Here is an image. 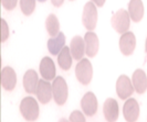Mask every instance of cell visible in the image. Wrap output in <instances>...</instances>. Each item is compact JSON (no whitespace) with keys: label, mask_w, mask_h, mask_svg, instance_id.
Wrapping results in <instances>:
<instances>
[{"label":"cell","mask_w":147,"mask_h":122,"mask_svg":"<svg viewBox=\"0 0 147 122\" xmlns=\"http://www.w3.org/2000/svg\"><path fill=\"white\" fill-rule=\"evenodd\" d=\"M76 79L82 85H88L93 77V67L88 58H82L75 67Z\"/></svg>","instance_id":"cell-3"},{"label":"cell","mask_w":147,"mask_h":122,"mask_svg":"<svg viewBox=\"0 0 147 122\" xmlns=\"http://www.w3.org/2000/svg\"><path fill=\"white\" fill-rule=\"evenodd\" d=\"M71 45H70V52L74 59L81 61L83 58V55L85 54V44H84V39H82L80 35H75L71 40Z\"/></svg>","instance_id":"cell-17"},{"label":"cell","mask_w":147,"mask_h":122,"mask_svg":"<svg viewBox=\"0 0 147 122\" xmlns=\"http://www.w3.org/2000/svg\"><path fill=\"white\" fill-rule=\"evenodd\" d=\"M84 44H85V54L88 57H94L100 47V41L98 37L94 32L88 31L84 35Z\"/></svg>","instance_id":"cell-12"},{"label":"cell","mask_w":147,"mask_h":122,"mask_svg":"<svg viewBox=\"0 0 147 122\" xmlns=\"http://www.w3.org/2000/svg\"><path fill=\"white\" fill-rule=\"evenodd\" d=\"M69 122H86V121H85L84 113L81 112V111H79V110H75V111H73L70 115Z\"/></svg>","instance_id":"cell-24"},{"label":"cell","mask_w":147,"mask_h":122,"mask_svg":"<svg viewBox=\"0 0 147 122\" xmlns=\"http://www.w3.org/2000/svg\"><path fill=\"white\" fill-rule=\"evenodd\" d=\"M58 64L63 71H69L72 66V55L70 49L64 46L58 54Z\"/></svg>","instance_id":"cell-20"},{"label":"cell","mask_w":147,"mask_h":122,"mask_svg":"<svg viewBox=\"0 0 147 122\" xmlns=\"http://www.w3.org/2000/svg\"><path fill=\"white\" fill-rule=\"evenodd\" d=\"M103 115L107 122H116L118 119V103L113 98H109L104 101Z\"/></svg>","instance_id":"cell-13"},{"label":"cell","mask_w":147,"mask_h":122,"mask_svg":"<svg viewBox=\"0 0 147 122\" xmlns=\"http://www.w3.org/2000/svg\"><path fill=\"white\" fill-rule=\"evenodd\" d=\"M9 37V27L5 19H0V40L1 42H6Z\"/></svg>","instance_id":"cell-23"},{"label":"cell","mask_w":147,"mask_h":122,"mask_svg":"<svg viewBox=\"0 0 147 122\" xmlns=\"http://www.w3.org/2000/svg\"><path fill=\"white\" fill-rule=\"evenodd\" d=\"M1 85L7 91H12L17 85V74L12 67L7 66L1 71Z\"/></svg>","instance_id":"cell-10"},{"label":"cell","mask_w":147,"mask_h":122,"mask_svg":"<svg viewBox=\"0 0 147 122\" xmlns=\"http://www.w3.org/2000/svg\"><path fill=\"white\" fill-rule=\"evenodd\" d=\"M20 112L22 117L29 122L36 121L39 118L40 109L38 101L33 97H26L20 102Z\"/></svg>","instance_id":"cell-1"},{"label":"cell","mask_w":147,"mask_h":122,"mask_svg":"<svg viewBox=\"0 0 147 122\" xmlns=\"http://www.w3.org/2000/svg\"><path fill=\"white\" fill-rule=\"evenodd\" d=\"M97 98L95 97V95L91 91L86 93L81 100V108L83 113L88 117H93L97 111Z\"/></svg>","instance_id":"cell-9"},{"label":"cell","mask_w":147,"mask_h":122,"mask_svg":"<svg viewBox=\"0 0 147 122\" xmlns=\"http://www.w3.org/2000/svg\"><path fill=\"white\" fill-rule=\"evenodd\" d=\"M132 85L137 93H144L147 90V76L143 69H136L133 73Z\"/></svg>","instance_id":"cell-15"},{"label":"cell","mask_w":147,"mask_h":122,"mask_svg":"<svg viewBox=\"0 0 147 122\" xmlns=\"http://www.w3.org/2000/svg\"><path fill=\"white\" fill-rule=\"evenodd\" d=\"M136 47V37L133 32H125L123 33L119 39V50L123 55L129 56L132 55Z\"/></svg>","instance_id":"cell-8"},{"label":"cell","mask_w":147,"mask_h":122,"mask_svg":"<svg viewBox=\"0 0 147 122\" xmlns=\"http://www.w3.org/2000/svg\"><path fill=\"white\" fill-rule=\"evenodd\" d=\"M123 115L127 122H136L140 117V105L136 99L128 98L123 106Z\"/></svg>","instance_id":"cell-7"},{"label":"cell","mask_w":147,"mask_h":122,"mask_svg":"<svg viewBox=\"0 0 147 122\" xmlns=\"http://www.w3.org/2000/svg\"><path fill=\"white\" fill-rule=\"evenodd\" d=\"M38 1H40V2H45L47 0H38Z\"/></svg>","instance_id":"cell-30"},{"label":"cell","mask_w":147,"mask_h":122,"mask_svg":"<svg viewBox=\"0 0 147 122\" xmlns=\"http://www.w3.org/2000/svg\"><path fill=\"white\" fill-rule=\"evenodd\" d=\"M91 1H92L95 6H97V7H103L106 0H91Z\"/></svg>","instance_id":"cell-26"},{"label":"cell","mask_w":147,"mask_h":122,"mask_svg":"<svg viewBox=\"0 0 147 122\" xmlns=\"http://www.w3.org/2000/svg\"><path fill=\"white\" fill-rule=\"evenodd\" d=\"M65 44V35L63 32H59L55 36L51 37L48 41V50L52 55H58L60 51L64 47Z\"/></svg>","instance_id":"cell-19"},{"label":"cell","mask_w":147,"mask_h":122,"mask_svg":"<svg viewBox=\"0 0 147 122\" xmlns=\"http://www.w3.org/2000/svg\"><path fill=\"white\" fill-rule=\"evenodd\" d=\"M59 122H69V120H66V119H64V118H62V119H60Z\"/></svg>","instance_id":"cell-28"},{"label":"cell","mask_w":147,"mask_h":122,"mask_svg":"<svg viewBox=\"0 0 147 122\" xmlns=\"http://www.w3.org/2000/svg\"><path fill=\"white\" fill-rule=\"evenodd\" d=\"M67 96H69V90L65 79L61 76L55 77L52 84V97L55 103L59 106H63L67 100Z\"/></svg>","instance_id":"cell-2"},{"label":"cell","mask_w":147,"mask_h":122,"mask_svg":"<svg viewBox=\"0 0 147 122\" xmlns=\"http://www.w3.org/2000/svg\"><path fill=\"white\" fill-rule=\"evenodd\" d=\"M1 3L6 10L11 11L16 8L17 3H18V0H1Z\"/></svg>","instance_id":"cell-25"},{"label":"cell","mask_w":147,"mask_h":122,"mask_svg":"<svg viewBox=\"0 0 147 122\" xmlns=\"http://www.w3.org/2000/svg\"><path fill=\"white\" fill-rule=\"evenodd\" d=\"M134 87L132 85V80L126 75H121L116 81V93L121 99H128L133 95Z\"/></svg>","instance_id":"cell-6"},{"label":"cell","mask_w":147,"mask_h":122,"mask_svg":"<svg viewBox=\"0 0 147 122\" xmlns=\"http://www.w3.org/2000/svg\"><path fill=\"white\" fill-rule=\"evenodd\" d=\"M145 50H146V53H147V39H146V43H145Z\"/></svg>","instance_id":"cell-29"},{"label":"cell","mask_w":147,"mask_h":122,"mask_svg":"<svg viewBox=\"0 0 147 122\" xmlns=\"http://www.w3.org/2000/svg\"><path fill=\"white\" fill-rule=\"evenodd\" d=\"M128 15L134 22H140L144 17V5L142 0H131L128 3Z\"/></svg>","instance_id":"cell-18"},{"label":"cell","mask_w":147,"mask_h":122,"mask_svg":"<svg viewBox=\"0 0 147 122\" xmlns=\"http://www.w3.org/2000/svg\"><path fill=\"white\" fill-rule=\"evenodd\" d=\"M20 9L24 15H32L36 9V0H20Z\"/></svg>","instance_id":"cell-22"},{"label":"cell","mask_w":147,"mask_h":122,"mask_svg":"<svg viewBox=\"0 0 147 122\" xmlns=\"http://www.w3.org/2000/svg\"><path fill=\"white\" fill-rule=\"evenodd\" d=\"M112 27L117 33H125L129 29V24H131V18L128 12L124 9H119L118 11L115 12V15L112 17Z\"/></svg>","instance_id":"cell-5"},{"label":"cell","mask_w":147,"mask_h":122,"mask_svg":"<svg viewBox=\"0 0 147 122\" xmlns=\"http://www.w3.org/2000/svg\"><path fill=\"white\" fill-rule=\"evenodd\" d=\"M39 76L36 71L29 69L23 75V88L28 93H36L38 84H39Z\"/></svg>","instance_id":"cell-16"},{"label":"cell","mask_w":147,"mask_h":122,"mask_svg":"<svg viewBox=\"0 0 147 122\" xmlns=\"http://www.w3.org/2000/svg\"><path fill=\"white\" fill-rule=\"evenodd\" d=\"M45 28L47 31L49 33V35H51V37L55 36L60 32V22L57 18V15L51 13L49 15V17L45 20Z\"/></svg>","instance_id":"cell-21"},{"label":"cell","mask_w":147,"mask_h":122,"mask_svg":"<svg viewBox=\"0 0 147 122\" xmlns=\"http://www.w3.org/2000/svg\"><path fill=\"white\" fill-rule=\"evenodd\" d=\"M36 95H37L38 100L41 103L45 105L50 102V100L52 99V85L50 84V81L40 79L36 90Z\"/></svg>","instance_id":"cell-11"},{"label":"cell","mask_w":147,"mask_h":122,"mask_svg":"<svg viewBox=\"0 0 147 122\" xmlns=\"http://www.w3.org/2000/svg\"><path fill=\"white\" fill-rule=\"evenodd\" d=\"M51 2L54 7H61L63 5L64 0H51Z\"/></svg>","instance_id":"cell-27"},{"label":"cell","mask_w":147,"mask_h":122,"mask_svg":"<svg viewBox=\"0 0 147 122\" xmlns=\"http://www.w3.org/2000/svg\"><path fill=\"white\" fill-rule=\"evenodd\" d=\"M82 22L84 28L88 31H93L96 28L97 24V9L96 6L92 2L88 1L85 3L83 9V15H82Z\"/></svg>","instance_id":"cell-4"},{"label":"cell","mask_w":147,"mask_h":122,"mask_svg":"<svg viewBox=\"0 0 147 122\" xmlns=\"http://www.w3.org/2000/svg\"><path fill=\"white\" fill-rule=\"evenodd\" d=\"M55 65L54 62L52 61V58H50L49 56H45L41 59L40 63V74L42 76V78L44 80H53L55 78Z\"/></svg>","instance_id":"cell-14"}]
</instances>
